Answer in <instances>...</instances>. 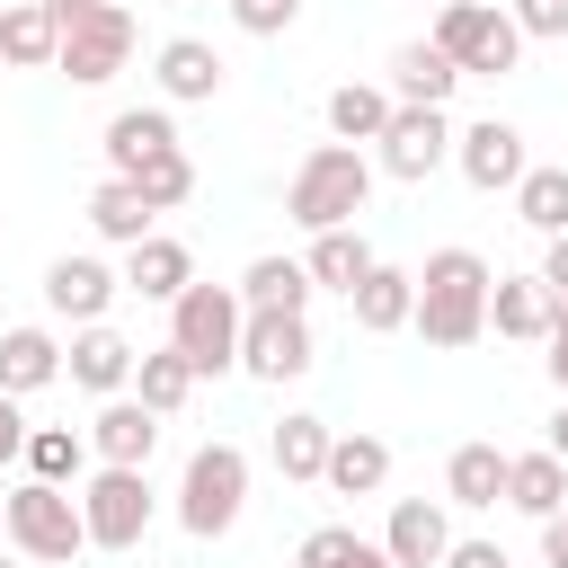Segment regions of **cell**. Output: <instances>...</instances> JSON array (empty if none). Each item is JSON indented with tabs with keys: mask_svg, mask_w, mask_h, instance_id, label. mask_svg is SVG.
Masks as SVG:
<instances>
[{
	"mask_svg": "<svg viewBox=\"0 0 568 568\" xmlns=\"http://www.w3.org/2000/svg\"><path fill=\"white\" fill-rule=\"evenodd\" d=\"M115 293H124V275H115L106 257H89V248L44 266V311H53V320H71V328H98Z\"/></svg>",
	"mask_w": 568,
	"mask_h": 568,
	"instance_id": "obj_11",
	"label": "cell"
},
{
	"mask_svg": "<svg viewBox=\"0 0 568 568\" xmlns=\"http://www.w3.org/2000/svg\"><path fill=\"white\" fill-rule=\"evenodd\" d=\"M151 80H160V98H169V106H213L231 71H222V53H213L204 36H169V44L151 53Z\"/></svg>",
	"mask_w": 568,
	"mask_h": 568,
	"instance_id": "obj_14",
	"label": "cell"
},
{
	"mask_svg": "<svg viewBox=\"0 0 568 568\" xmlns=\"http://www.w3.org/2000/svg\"><path fill=\"white\" fill-rule=\"evenodd\" d=\"M435 44L453 53V71H462V80H497V71H515V62H524V27H515L497 0H444Z\"/></svg>",
	"mask_w": 568,
	"mask_h": 568,
	"instance_id": "obj_7",
	"label": "cell"
},
{
	"mask_svg": "<svg viewBox=\"0 0 568 568\" xmlns=\"http://www.w3.org/2000/svg\"><path fill=\"white\" fill-rule=\"evenodd\" d=\"M151 479L142 470H115V462H98L89 479H80V524H89V550H142V532H151Z\"/></svg>",
	"mask_w": 568,
	"mask_h": 568,
	"instance_id": "obj_8",
	"label": "cell"
},
{
	"mask_svg": "<svg viewBox=\"0 0 568 568\" xmlns=\"http://www.w3.org/2000/svg\"><path fill=\"white\" fill-rule=\"evenodd\" d=\"M506 506L515 515H532V524H550L559 506H568V462L541 444V453H506Z\"/></svg>",
	"mask_w": 568,
	"mask_h": 568,
	"instance_id": "obj_22",
	"label": "cell"
},
{
	"mask_svg": "<svg viewBox=\"0 0 568 568\" xmlns=\"http://www.w3.org/2000/svg\"><path fill=\"white\" fill-rule=\"evenodd\" d=\"M364 204H373V160H364L355 142L302 151V169H293V186H284V213H293L311 240H320V231H346Z\"/></svg>",
	"mask_w": 568,
	"mask_h": 568,
	"instance_id": "obj_2",
	"label": "cell"
},
{
	"mask_svg": "<svg viewBox=\"0 0 568 568\" xmlns=\"http://www.w3.org/2000/svg\"><path fill=\"white\" fill-rule=\"evenodd\" d=\"M444 497H453V506H497V497H506V453H497V444H453Z\"/></svg>",
	"mask_w": 568,
	"mask_h": 568,
	"instance_id": "obj_29",
	"label": "cell"
},
{
	"mask_svg": "<svg viewBox=\"0 0 568 568\" xmlns=\"http://www.w3.org/2000/svg\"><path fill=\"white\" fill-rule=\"evenodd\" d=\"M151 222H160V213H151V195H142L133 178H106V186L89 195V231H98V240H115V248H142V240H151Z\"/></svg>",
	"mask_w": 568,
	"mask_h": 568,
	"instance_id": "obj_25",
	"label": "cell"
},
{
	"mask_svg": "<svg viewBox=\"0 0 568 568\" xmlns=\"http://www.w3.org/2000/svg\"><path fill=\"white\" fill-rule=\"evenodd\" d=\"M444 568H515V559H506L497 541H453V550H444Z\"/></svg>",
	"mask_w": 568,
	"mask_h": 568,
	"instance_id": "obj_40",
	"label": "cell"
},
{
	"mask_svg": "<svg viewBox=\"0 0 568 568\" xmlns=\"http://www.w3.org/2000/svg\"><path fill=\"white\" fill-rule=\"evenodd\" d=\"M240 373H248V382H302V373H311V328L284 320V311H248V328H240Z\"/></svg>",
	"mask_w": 568,
	"mask_h": 568,
	"instance_id": "obj_12",
	"label": "cell"
},
{
	"mask_svg": "<svg viewBox=\"0 0 568 568\" xmlns=\"http://www.w3.org/2000/svg\"><path fill=\"white\" fill-rule=\"evenodd\" d=\"M186 284H195V248H186V240L151 231L142 248H124V293H142V302H178Z\"/></svg>",
	"mask_w": 568,
	"mask_h": 568,
	"instance_id": "obj_19",
	"label": "cell"
},
{
	"mask_svg": "<svg viewBox=\"0 0 568 568\" xmlns=\"http://www.w3.org/2000/svg\"><path fill=\"white\" fill-rule=\"evenodd\" d=\"M44 382H62L53 328H0V390H9V399H36Z\"/></svg>",
	"mask_w": 568,
	"mask_h": 568,
	"instance_id": "obj_23",
	"label": "cell"
},
{
	"mask_svg": "<svg viewBox=\"0 0 568 568\" xmlns=\"http://www.w3.org/2000/svg\"><path fill=\"white\" fill-rule=\"evenodd\" d=\"M541 568H568V506L541 524Z\"/></svg>",
	"mask_w": 568,
	"mask_h": 568,
	"instance_id": "obj_42",
	"label": "cell"
},
{
	"mask_svg": "<svg viewBox=\"0 0 568 568\" xmlns=\"http://www.w3.org/2000/svg\"><path fill=\"white\" fill-rule=\"evenodd\" d=\"M9 550L36 559V568H62L89 550V524H80V488H53V479H18L9 488Z\"/></svg>",
	"mask_w": 568,
	"mask_h": 568,
	"instance_id": "obj_5",
	"label": "cell"
},
{
	"mask_svg": "<svg viewBox=\"0 0 568 568\" xmlns=\"http://www.w3.org/2000/svg\"><path fill=\"white\" fill-rule=\"evenodd\" d=\"M89 453L115 462V470H151V453H160V417L124 390V399H106V408L89 417Z\"/></svg>",
	"mask_w": 568,
	"mask_h": 568,
	"instance_id": "obj_16",
	"label": "cell"
},
{
	"mask_svg": "<svg viewBox=\"0 0 568 568\" xmlns=\"http://www.w3.org/2000/svg\"><path fill=\"white\" fill-rule=\"evenodd\" d=\"M541 284H550V302H568V231L541 248Z\"/></svg>",
	"mask_w": 568,
	"mask_h": 568,
	"instance_id": "obj_41",
	"label": "cell"
},
{
	"mask_svg": "<svg viewBox=\"0 0 568 568\" xmlns=\"http://www.w3.org/2000/svg\"><path fill=\"white\" fill-rule=\"evenodd\" d=\"M541 364H550V382H559V399H568V320L550 328V355H541Z\"/></svg>",
	"mask_w": 568,
	"mask_h": 568,
	"instance_id": "obj_43",
	"label": "cell"
},
{
	"mask_svg": "<svg viewBox=\"0 0 568 568\" xmlns=\"http://www.w3.org/2000/svg\"><path fill=\"white\" fill-rule=\"evenodd\" d=\"M506 18L524 36H568V0H506Z\"/></svg>",
	"mask_w": 568,
	"mask_h": 568,
	"instance_id": "obj_38",
	"label": "cell"
},
{
	"mask_svg": "<svg viewBox=\"0 0 568 568\" xmlns=\"http://www.w3.org/2000/svg\"><path fill=\"white\" fill-rule=\"evenodd\" d=\"M248 506V453L240 444H195L186 453V479H178V524L195 541H222Z\"/></svg>",
	"mask_w": 568,
	"mask_h": 568,
	"instance_id": "obj_6",
	"label": "cell"
},
{
	"mask_svg": "<svg viewBox=\"0 0 568 568\" xmlns=\"http://www.w3.org/2000/svg\"><path fill=\"white\" fill-rule=\"evenodd\" d=\"M328 444H337V435H328V417H302V408H293V417L275 426V444H266V453H275V470H284V479H328Z\"/></svg>",
	"mask_w": 568,
	"mask_h": 568,
	"instance_id": "obj_31",
	"label": "cell"
},
{
	"mask_svg": "<svg viewBox=\"0 0 568 568\" xmlns=\"http://www.w3.org/2000/svg\"><path fill=\"white\" fill-rule=\"evenodd\" d=\"M80 470H89V435H80V426H36V435H27V479L80 488Z\"/></svg>",
	"mask_w": 568,
	"mask_h": 568,
	"instance_id": "obj_33",
	"label": "cell"
},
{
	"mask_svg": "<svg viewBox=\"0 0 568 568\" xmlns=\"http://www.w3.org/2000/svg\"><path fill=\"white\" fill-rule=\"evenodd\" d=\"M133 186L151 195V213H178V204L195 195V160H186V151H160V160H151V169L133 178Z\"/></svg>",
	"mask_w": 568,
	"mask_h": 568,
	"instance_id": "obj_36",
	"label": "cell"
},
{
	"mask_svg": "<svg viewBox=\"0 0 568 568\" xmlns=\"http://www.w3.org/2000/svg\"><path fill=\"white\" fill-rule=\"evenodd\" d=\"M541 444H550V453H559V462H568V399H559V408H550V435H541Z\"/></svg>",
	"mask_w": 568,
	"mask_h": 568,
	"instance_id": "obj_44",
	"label": "cell"
},
{
	"mask_svg": "<svg viewBox=\"0 0 568 568\" xmlns=\"http://www.w3.org/2000/svg\"><path fill=\"white\" fill-rule=\"evenodd\" d=\"M390 115H399V98H390V89H373V80L328 89V133H337V142H382V133H390Z\"/></svg>",
	"mask_w": 568,
	"mask_h": 568,
	"instance_id": "obj_27",
	"label": "cell"
},
{
	"mask_svg": "<svg viewBox=\"0 0 568 568\" xmlns=\"http://www.w3.org/2000/svg\"><path fill=\"white\" fill-rule=\"evenodd\" d=\"M186 390H195V364H186L178 346H151V355L133 364V399H142L151 417H178V408H186Z\"/></svg>",
	"mask_w": 568,
	"mask_h": 568,
	"instance_id": "obj_30",
	"label": "cell"
},
{
	"mask_svg": "<svg viewBox=\"0 0 568 568\" xmlns=\"http://www.w3.org/2000/svg\"><path fill=\"white\" fill-rule=\"evenodd\" d=\"M382 550H390V568H444V550H453V515H444L435 497H399L390 524H382Z\"/></svg>",
	"mask_w": 568,
	"mask_h": 568,
	"instance_id": "obj_17",
	"label": "cell"
},
{
	"mask_svg": "<svg viewBox=\"0 0 568 568\" xmlns=\"http://www.w3.org/2000/svg\"><path fill=\"white\" fill-rule=\"evenodd\" d=\"M302 266H311V284H337V293H355V284H364V275H373L382 257H373V240H364V231L346 222V231H320Z\"/></svg>",
	"mask_w": 568,
	"mask_h": 568,
	"instance_id": "obj_28",
	"label": "cell"
},
{
	"mask_svg": "<svg viewBox=\"0 0 568 568\" xmlns=\"http://www.w3.org/2000/svg\"><path fill=\"white\" fill-rule=\"evenodd\" d=\"M293 568H390V550H382V541H364L355 524H320V532H302Z\"/></svg>",
	"mask_w": 568,
	"mask_h": 568,
	"instance_id": "obj_34",
	"label": "cell"
},
{
	"mask_svg": "<svg viewBox=\"0 0 568 568\" xmlns=\"http://www.w3.org/2000/svg\"><path fill=\"white\" fill-rule=\"evenodd\" d=\"M133 364H142V346L115 337L106 320H98V328H71V346H62V373H71L80 390H98V399H124V390H133Z\"/></svg>",
	"mask_w": 568,
	"mask_h": 568,
	"instance_id": "obj_13",
	"label": "cell"
},
{
	"mask_svg": "<svg viewBox=\"0 0 568 568\" xmlns=\"http://www.w3.org/2000/svg\"><path fill=\"white\" fill-rule=\"evenodd\" d=\"M0 568H18V559H9V550H0Z\"/></svg>",
	"mask_w": 568,
	"mask_h": 568,
	"instance_id": "obj_46",
	"label": "cell"
},
{
	"mask_svg": "<svg viewBox=\"0 0 568 568\" xmlns=\"http://www.w3.org/2000/svg\"><path fill=\"white\" fill-rule=\"evenodd\" d=\"M231 18H240V36H284L302 18V0H231Z\"/></svg>",
	"mask_w": 568,
	"mask_h": 568,
	"instance_id": "obj_37",
	"label": "cell"
},
{
	"mask_svg": "<svg viewBox=\"0 0 568 568\" xmlns=\"http://www.w3.org/2000/svg\"><path fill=\"white\" fill-rule=\"evenodd\" d=\"M53 53H62L53 0H9V9H0V62H9V71H53Z\"/></svg>",
	"mask_w": 568,
	"mask_h": 568,
	"instance_id": "obj_21",
	"label": "cell"
},
{
	"mask_svg": "<svg viewBox=\"0 0 568 568\" xmlns=\"http://www.w3.org/2000/svg\"><path fill=\"white\" fill-rule=\"evenodd\" d=\"M382 479H390V444L382 435H337L328 444V488L337 497H373Z\"/></svg>",
	"mask_w": 568,
	"mask_h": 568,
	"instance_id": "obj_32",
	"label": "cell"
},
{
	"mask_svg": "<svg viewBox=\"0 0 568 568\" xmlns=\"http://www.w3.org/2000/svg\"><path fill=\"white\" fill-rule=\"evenodd\" d=\"M0 541H9V497H0Z\"/></svg>",
	"mask_w": 568,
	"mask_h": 568,
	"instance_id": "obj_45",
	"label": "cell"
},
{
	"mask_svg": "<svg viewBox=\"0 0 568 568\" xmlns=\"http://www.w3.org/2000/svg\"><path fill=\"white\" fill-rule=\"evenodd\" d=\"M515 213L541 231V240H559L568 231V169L550 160V169H524V186H515Z\"/></svg>",
	"mask_w": 568,
	"mask_h": 568,
	"instance_id": "obj_35",
	"label": "cell"
},
{
	"mask_svg": "<svg viewBox=\"0 0 568 568\" xmlns=\"http://www.w3.org/2000/svg\"><path fill=\"white\" fill-rule=\"evenodd\" d=\"M488 257L479 248H435L426 266H417V337L426 346H470V337H488Z\"/></svg>",
	"mask_w": 568,
	"mask_h": 568,
	"instance_id": "obj_1",
	"label": "cell"
},
{
	"mask_svg": "<svg viewBox=\"0 0 568 568\" xmlns=\"http://www.w3.org/2000/svg\"><path fill=\"white\" fill-rule=\"evenodd\" d=\"M453 80H462V71H453V53H444L435 36L390 53V98H399V106H444V98H453Z\"/></svg>",
	"mask_w": 568,
	"mask_h": 568,
	"instance_id": "obj_24",
	"label": "cell"
},
{
	"mask_svg": "<svg viewBox=\"0 0 568 568\" xmlns=\"http://www.w3.org/2000/svg\"><path fill=\"white\" fill-rule=\"evenodd\" d=\"M488 328L515 337V346H550V328H559L550 284H541V275H497V284H488Z\"/></svg>",
	"mask_w": 568,
	"mask_h": 568,
	"instance_id": "obj_15",
	"label": "cell"
},
{
	"mask_svg": "<svg viewBox=\"0 0 568 568\" xmlns=\"http://www.w3.org/2000/svg\"><path fill=\"white\" fill-rule=\"evenodd\" d=\"M346 311H355V328H364V337L417 328V275H408V266H373V275L346 293Z\"/></svg>",
	"mask_w": 568,
	"mask_h": 568,
	"instance_id": "obj_20",
	"label": "cell"
},
{
	"mask_svg": "<svg viewBox=\"0 0 568 568\" xmlns=\"http://www.w3.org/2000/svg\"><path fill=\"white\" fill-rule=\"evenodd\" d=\"M240 328H248V302H240V284H186V293L169 302V346L195 364V382L240 364Z\"/></svg>",
	"mask_w": 568,
	"mask_h": 568,
	"instance_id": "obj_4",
	"label": "cell"
},
{
	"mask_svg": "<svg viewBox=\"0 0 568 568\" xmlns=\"http://www.w3.org/2000/svg\"><path fill=\"white\" fill-rule=\"evenodd\" d=\"M160 151H178L169 106H124V115H106V169H115V178H142Z\"/></svg>",
	"mask_w": 568,
	"mask_h": 568,
	"instance_id": "obj_18",
	"label": "cell"
},
{
	"mask_svg": "<svg viewBox=\"0 0 568 568\" xmlns=\"http://www.w3.org/2000/svg\"><path fill=\"white\" fill-rule=\"evenodd\" d=\"M27 435H36V426H27V417H18V399L0 390V462H27Z\"/></svg>",
	"mask_w": 568,
	"mask_h": 568,
	"instance_id": "obj_39",
	"label": "cell"
},
{
	"mask_svg": "<svg viewBox=\"0 0 568 568\" xmlns=\"http://www.w3.org/2000/svg\"><path fill=\"white\" fill-rule=\"evenodd\" d=\"M311 293H320V284H311L302 257H257V266L240 275V302H248V311H284V320H302Z\"/></svg>",
	"mask_w": 568,
	"mask_h": 568,
	"instance_id": "obj_26",
	"label": "cell"
},
{
	"mask_svg": "<svg viewBox=\"0 0 568 568\" xmlns=\"http://www.w3.org/2000/svg\"><path fill=\"white\" fill-rule=\"evenodd\" d=\"M444 160H453V124H444V106H399L390 133H382V178L426 186Z\"/></svg>",
	"mask_w": 568,
	"mask_h": 568,
	"instance_id": "obj_10",
	"label": "cell"
},
{
	"mask_svg": "<svg viewBox=\"0 0 568 568\" xmlns=\"http://www.w3.org/2000/svg\"><path fill=\"white\" fill-rule=\"evenodd\" d=\"M453 169H462L479 195H497V186L515 195V186H524V169H532V151H524V133H515L506 115H479V124H462V133H453Z\"/></svg>",
	"mask_w": 568,
	"mask_h": 568,
	"instance_id": "obj_9",
	"label": "cell"
},
{
	"mask_svg": "<svg viewBox=\"0 0 568 568\" xmlns=\"http://www.w3.org/2000/svg\"><path fill=\"white\" fill-rule=\"evenodd\" d=\"M53 18H62L53 71H62L71 89H106V80L133 62V9H124V0H53Z\"/></svg>",
	"mask_w": 568,
	"mask_h": 568,
	"instance_id": "obj_3",
	"label": "cell"
}]
</instances>
